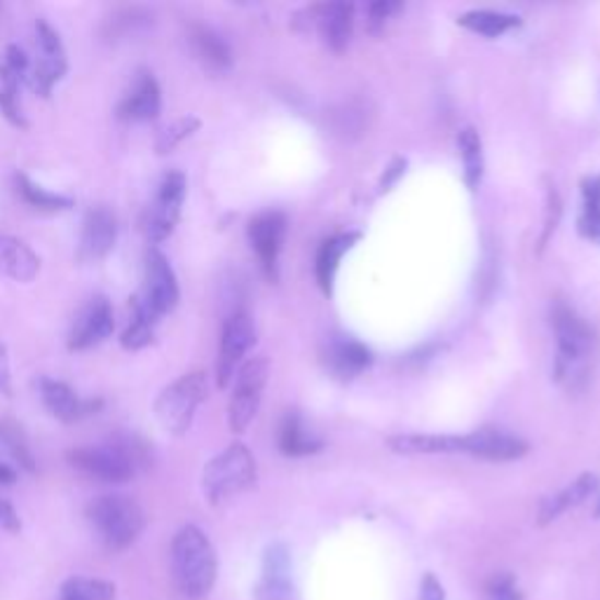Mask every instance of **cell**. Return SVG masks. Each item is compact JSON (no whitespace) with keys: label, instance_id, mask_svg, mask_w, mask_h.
I'll use <instances>...</instances> for the list:
<instances>
[{"label":"cell","instance_id":"cell-16","mask_svg":"<svg viewBox=\"0 0 600 600\" xmlns=\"http://www.w3.org/2000/svg\"><path fill=\"white\" fill-rule=\"evenodd\" d=\"M526 452H528V444L505 430L483 427L462 436V456H472L479 460L511 462V460L523 458Z\"/></svg>","mask_w":600,"mask_h":600},{"label":"cell","instance_id":"cell-20","mask_svg":"<svg viewBox=\"0 0 600 600\" xmlns=\"http://www.w3.org/2000/svg\"><path fill=\"white\" fill-rule=\"evenodd\" d=\"M310 17L323 43H327L333 52H343L352 38L354 8L348 3L317 5V8H310Z\"/></svg>","mask_w":600,"mask_h":600},{"label":"cell","instance_id":"cell-19","mask_svg":"<svg viewBox=\"0 0 600 600\" xmlns=\"http://www.w3.org/2000/svg\"><path fill=\"white\" fill-rule=\"evenodd\" d=\"M40 256L24 239L0 233V278L28 284L38 278Z\"/></svg>","mask_w":600,"mask_h":600},{"label":"cell","instance_id":"cell-29","mask_svg":"<svg viewBox=\"0 0 600 600\" xmlns=\"http://www.w3.org/2000/svg\"><path fill=\"white\" fill-rule=\"evenodd\" d=\"M321 448V442L307 432L296 413H286L280 423V450L289 458H303L317 452Z\"/></svg>","mask_w":600,"mask_h":600},{"label":"cell","instance_id":"cell-26","mask_svg":"<svg viewBox=\"0 0 600 600\" xmlns=\"http://www.w3.org/2000/svg\"><path fill=\"white\" fill-rule=\"evenodd\" d=\"M22 73L17 69H12L8 61L0 59V113H3V118L20 127L26 129V116L22 108V99H20V83H22Z\"/></svg>","mask_w":600,"mask_h":600},{"label":"cell","instance_id":"cell-11","mask_svg":"<svg viewBox=\"0 0 600 600\" xmlns=\"http://www.w3.org/2000/svg\"><path fill=\"white\" fill-rule=\"evenodd\" d=\"M256 343V327L247 310H235L223 321L219 360H216V380L219 387H228L239 366L245 364V354Z\"/></svg>","mask_w":600,"mask_h":600},{"label":"cell","instance_id":"cell-3","mask_svg":"<svg viewBox=\"0 0 600 600\" xmlns=\"http://www.w3.org/2000/svg\"><path fill=\"white\" fill-rule=\"evenodd\" d=\"M216 554L198 526H186L172 542L174 579L188 598H202L216 581Z\"/></svg>","mask_w":600,"mask_h":600},{"label":"cell","instance_id":"cell-36","mask_svg":"<svg viewBox=\"0 0 600 600\" xmlns=\"http://www.w3.org/2000/svg\"><path fill=\"white\" fill-rule=\"evenodd\" d=\"M202 127V120L200 118H195V116H186L181 120H176L174 125H169L165 132L160 134L157 139V153L160 155H167L172 153L174 149H178V145H181L186 139H190L195 132H198V129Z\"/></svg>","mask_w":600,"mask_h":600},{"label":"cell","instance_id":"cell-43","mask_svg":"<svg viewBox=\"0 0 600 600\" xmlns=\"http://www.w3.org/2000/svg\"><path fill=\"white\" fill-rule=\"evenodd\" d=\"M0 12H3V8H0Z\"/></svg>","mask_w":600,"mask_h":600},{"label":"cell","instance_id":"cell-18","mask_svg":"<svg viewBox=\"0 0 600 600\" xmlns=\"http://www.w3.org/2000/svg\"><path fill=\"white\" fill-rule=\"evenodd\" d=\"M188 43H190V50H192L195 59H198L204 69L214 71V73H223L233 67L231 45L225 43V38L212 26L192 22L188 26Z\"/></svg>","mask_w":600,"mask_h":600},{"label":"cell","instance_id":"cell-15","mask_svg":"<svg viewBox=\"0 0 600 600\" xmlns=\"http://www.w3.org/2000/svg\"><path fill=\"white\" fill-rule=\"evenodd\" d=\"M286 235V219L280 212H266L251 219L249 223V242L251 249L258 256V263H261L268 280H278L280 272V251L282 242Z\"/></svg>","mask_w":600,"mask_h":600},{"label":"cell","instance_id":"cell-25","mask_svg":"<svg viewBox=\"0 0 600 600\" xmlns=\"http://www.w3.org/2000/svg\"><path fill=\"white\" fill-rule=\"evenodd\" d=\"M155 22V12L151 8L143 5H127L120 8L110 14L104 26V36L108 40H122L134 34H141V31L151 28Z\"/></svg>","mask_w":600,"mask_h":600},{"label":"cell","instance_id":"cell-38","mask_svg":"<svg viewBox=\"0 0 600 600\" xmlns=\"http://www.w3.org/2000/svg\"><path fill=\"white\" fill-rule=\"evenodd\" d=\"M0 530L8 532H20L22 530V518L8 499L0 497Z\"/></svg>","mask_w":600,"mask_h":600},{"label":"cell","instance_id":"cell-6","mask_svg":"<svg viewBox=\"0 0 600 600\" xmlns=\"http://www.w3.org/2000/svg\"><path fill=\"white\" fill-rule=\"evenodd\" d=\"M209 397V380L204 370L184 373L167 385L155 399V417L160 427L169 436H184L192 420L198 415V409Z\"/></svg>","mask_w":600,"mask_h":600},{"label":"cell","instance_id":"cell-4","mask_svg":"<svg viewBox=\"0 0 600 600\" xmlns=\"http://www.w3.org/2000/svg\"><path fill=\"white\" fill-rule=\"evenodd\" d=\"M87 518L110 551H125L132 546L145 526L139 502L127 495H102L92 499Z\"/></svg>","mask_w":600,"mask_h":600},{"label":"cell","instance_id":"cell-22","mask_svg":"<svg viewBox=\"0 0 600 600\" xmlns=\"http://www.w3.org/2000/svg\"><path fill=\"white\" fill-rule=\"evenodd\" d=\"M596 489H598V479L593 474H581L570 485H565L563 491H558L556 495H551L542 502L538 523L549 526L551 521H556V518L563 516L565 511H570V509L579 507L581 502H587V497H591V493Z\"/></svg>","mask_w":600,"mask_h":600},{"label":"cell","instance_id":"cell-37","mask_svg":"<svg viewBox=\"0 0 600 600\" xmlns=\"http://www.w3.org/2000/svg\"><path fill=\"white\" fill-rule=\"evenodd\" d=\"M399 10H401L399 3H387V0H385V3H373V5L368 8V28L373 31V34H378V31H380L389 20H392V14L399 12Z\"/></svg>","mask_w":600,"mask_h":600},{"label":"cell","instance_id":"cell-7","mask_svg":"<svg viewBox=\"0 0 600 600\" xmlns=\"http://www.w3.org/2000/svg\"><path fill=\"white\" fill-rule=\"evenodd\" d=\"M137 303L145 313L162 321L169 313L176 310L181 301V286H178L176 272L169 263V258L157 247H151L143 258V284L134 296Z\"/></svg>","mask_w":600,"mask_h":600},{"label":"cell","instance_id":"cell-10","mask_svg":"<svg viewBox=\"0 0 600 600\" xmlns=\"http://www.w3.org/2000/svg\"><path fill=\"white\" fill-rule=\"evenodd\" d=\"M36 47L38 59L34 67H31L26 78L31 90L43 96V99H47L61 83L63 75L69 73V57L57 28L52 24H47L45 20L36 22Z\"/></svg>","mask_w":600,"mask_h":600},{"label":"cell","instance_id":"cell-1","mask_svg":"<svg viewBox=\"0 0 600 600\" xmlns=\"http://www.w3.org/2000/svg\"><path fill=\"white\" fill-rule=\"evenodd\" d=\"M75 472L102 483H127L149 464V446L137 434H116L102 446H80L67 452Z\"/></svg>","mask_w":600,"mask_h":600},{"label":"cell","instance_id":"cell-32","mask_svg":"<svg viewBox=\"0 0 600 600\" xmlns=\"http://www.w3.org/2000/svg\"><path fill=\"white\" fill-rule=\"evenodd\" d=\"M458 22H460V26L474 31V34L485 36V38H497L502 34H507L509 28L518 26V17H514V14L495 12V10L467 12Z\"/></svg>","mask_w":600,"mask_h":600},{"label":"cell","instance_id":"cell-41","mask_svg":"<svg viewBox=\"0 0 600 600\" xmlns=\"http://www.w3.org/2000/svg\"><path fill=\"white\" fill-rule=\"evenodd\" d=\"M17 481V472H14V469L5 462H0V485H10Z\"/></svg>","mask_w":600,"mask_h":600},{"label":"cell","instance_id":"cell-9","mask_svg":"<svg viewBox=\"0 0 600 600\" xmlns=\"http://www.w3.org/2000/svg\"><path fill=\"white\" fill-rule=\"evenodd\" d=\"M186 195H188V178L184 172L172 169L160 178L155 198L149 207V214H145V223H143L145 235H149V242H153V247L162 245V242L174 235L176 225L184 214Z\"/></svg>","mask_w":600,"mask_h":600},{"label":"cell","instance_id":"cell-23","mask_svg":"<svg viewBox=\"0 0 600 600\" xmlns=\"http://www.w3.org/2000/svg\"><path fill=\"white\" fill-rule=\"evenodd\" d=\"M14 190L22 198L24 204H28L31 209H36V212H45V214H59V212H69V209L75 207L73 198L61 192H52L43 188L40 184H36L34 178L26 176L24 172L14 174Z\"/></svg>","mask_w":600,"mask_h":600},{"label":"cell","instance_id":"cell-34","mask_svg":"<svg viewBox=\"0 0 600 600\" xmlns=\"http://www.w3.org/2000/svg\"><path fill=\"white\" fill-rule=\"evenodd\" d=\"M116 598V584L106 579L71 577L63 584L61 600H113Z\"/></svg>","mask_w":600,"mask_h":600},{"label":"cell","instance_id":"cell-13","mask_svg":"<svg viewBox=\"0 0 600 600\" xmlns=\"http://www.w3.org/2000/svg\"><path fill=\"white\" fill-rule=\"evenodd\" d=\"M38 395H40L43 407L50 411L59 423H67V425L80 423V420L92 417L104 409L102 399L78 397L75 389L69 383L47 378V376L38 380Z\"/></svg>","mask_w":600,"mask_h":600},{"label":"cell","instance_id":"cell-35","mask_svg":"<svg viewBox=\"0 0 600 600\" xmlns=\"http://www.w3.org/2000/svg\"><path fill=\"white\" fill-rule=\"evenodd\" d=\"M579 225L589 239L600 242V176L584 181V209Z\"/></svg>","mask_w":600,"mask_h":600},{"label":"cell","instance_id":"cell-17","mask_svg":"<svg viewBox=\"0 0 600 600\" xmlns=\"http://www.w3.org/2000/svg\"><path fill=\"white\" fill-rule=\"evenodd\" d=\"M162 110V90L157 78L149 69H139L132 87L118 104V118L125 122H151Z\"/></svg>","mask_w":600,"mask_h":600},{"label":"cell","instance_id":"cell-5","mask_svg":"<svg viewBox=\"0 0 600 600\" xmlns=\"http://www.w3.org/2000/svg\"><path fill=\"white\" fill-rule=\"evenodd\" d=\"M256 483V460L245 444H231L204 467L202 491L214 507L223 505Z\"/></svg>","mask_w":600,"mask_h":600},{"label":"cell","instance_id":"cell-30","mask_svg":"<svg viewBox=\"0 0 600 600\" xmlns=\"http://www.w3.org/2000/svg\"><path fill=\"white\" fill-rule=\"evenodd\" d=\"M458 149L464 167V184L469 190H477L483 178V143L474 127H467L458 137Z\"/></svg>","mask_w":600,"mask_h":600},{"label":"cell","instance_id":"cell-31","mask_svg":"<svg viewBox=\"0 0 600 600\" xmlns=\"http://www.w3.org/2000/svg\"><path fill=\"white\" fill-rule=\"evenodd\" d=\"M0 448H3L8 456L24 469V472L28 474L36 472L34 450L28 446L24 430L14 423V420H0Z\"/></svg>","mask_w":600,"mask_h":600},{"label":"cell","instance_id":"cell-28","mask_svg":"<svg viewBox=\"0 0 600 600\" xmlns=\"http://www.w3.org/2000/svg\"><path fill=\"white\" fill-rule=\"evenodd\" d=\"M354 242H356V235H338L321 245L317 254V282L323 291H327V294H331L333 278L340 268V261H343V256L352 249Z\"/></svg>","mask_w":600,"mask_h":600},{"label":"cell","instance_id":"cell-42","mask_svg":"<svg viewBox=\"0 0 600 600\" xmlns=\"http://www.w3.org/2000/svg\"><path fill=\"white\" fill-rule=\"evenodd\" d=\"M596 516L600 518V499H598V507H596Z\"/></svg>","mask_w":600,"mask_h":600},{"label":"cell","instance_id":"cell-14","mask_svg":"<svg viewBox=\"0 0 600 600\" xmlns=\"http://www.w3.org/2000/svg\"><path fill=\"white\" fill-rule=\"evenodd\" d=\"M118 242V219L108 207H92L83 219L80 231L78 258L83 263H96L116 249Z\"/></svg>","mask_w":600,"mask_h":600},{"label":"cell","instance_id":"cell-2","mask_svg":"<svg viewBox=\"0 0 600 600\" xmlns=\"http://www.w3.org/2000/svg\"><path fill=\"white\" fill-rule=\"evenodd\" d=\"M551 327H554L556 333V380L567 387H575L587 378V370L596 354L593 329L563 301H558L554 310H551Z\"/></svg>","mask_w":600,"mask_h":600},{"label":"cell","instance_id":"cell-21","mask_svg":"<svg viewBox=\"0 0 600 600\" xmlns=\"http://www.w3.org/2000/svg\"><path fill=\"white\" fill-rule=\"evenodd\" d=\"M387 444L399 456H462V436L452 434H399Z\"/></svg>","mask_w":600,"mask_h":600},{"label":"cell","instance_id":"cell-40","mask_svg":"<svg viewBox=\"0 0 600 600\" xmlns=\"http://www.w3.org/2000/svg\"><path fill=\"white\" fill-rule=\"evenodd\" d=\"M0 395H12V376H10V354L8 348L0 343Z\"/></svg>","mask_w":600,"mask_h":600},{"label":"cell","instance_id":"cell-24","mask_svg":"<svg viewBox=\"0 0 600 600\" xmlns=\"http://www.w3.org/2000/svg\"><path fill=\"white\" fill-rule=\"evenodd\" d=\"M291 581H289V556L284 546H270L263 563V581L258 596L261 600H289Z\"/></svg>","mask_w":600,"mask_h":600},{"label":"cell","instance_id":"cell-12","mask_svg":"<svg viewBox=\"0 0 600 600\" xmlns=\"http://www.w3.org/2000/svg\"><path fill=\"white\" fill-rule=\"evenodd\" d=\"M116 331V313L106 296L90 298L73 321L67 345L71 352H83L102 345Z\"/></svg>","mask_w":600,"mask_h":600},{"label":"cell","instance_id":"cell-39","mask_svg":"<svg viewBox=\"0 0 600 600\" xmlns=\"http://www.w3.org/2000/svg\"><path fill=\"white\" fill-rule=\"evenodd\" d=\"M417 600H446V591L442 581L434 575H425L423 584H420V598Z\"/></svg>","mask_w":600,"mask_h":600},{"label":"cell","instance_id":"cell-27","mask_svg":"<svg viewBox=\"0 0 600 600\" xmlns=\"http://www.w3.org/2000/svg\"><path fill=\"white\" fill-rule=\"evenodd\" d=\"M129 323L127 329L120 336V345L129 352H139L145 350L149 345L155 343V329H157V319L151 317L143 307L137 303V298H129Z\"/></svg>","mask_w":600,"mask_h":600},{"label":"cell","instance_id":"cell-8","mask_svg":"<svg viewBox=\"0 0 600 600\" xmlns=\"http://www.w3.org/2000/svg\"><path fill=\"white\" fill-rule=\"evenodd\" d=\"M270 376V362L266 356H254V360L239 366L233 378V395L228 407V425L235 434L247 432L254 417L261 409L263 392Z\"/></svg>","mask_w":600,"mask_h":600},{"label":"cell","instance_id":"cell-33","mask_svg":"<svg viewBox=\"0 0 600 600\" xmlns=\"http://www.w3.org/2000/svg\"><path fill=\"white\" fill-rule=\"evenodd\" d=\"M370 364V352L354 340H343L336 343L331 350V366L343 378H352L356 373H362Z\"/></svg>","mask_w":600,"mask_h":600}]
</instances>
